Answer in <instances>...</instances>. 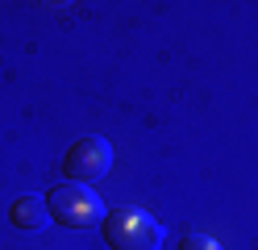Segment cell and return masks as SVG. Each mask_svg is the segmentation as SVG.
Here are the masks:
<instances>
[{"label": "cell", "mask_w": 258, "mask_h": 250, "mask_svg": "<svg viewBox=\"0 0 258 250\" xmlns=\"http://www.w3.org/2000/svg\"><path fill=\"white\" fill-rule=\"evenodd\" d=\"M46 209H50V221L67 225V229H96L108 217L104 200L88 183H71V179H62V183H54L46 192Z\"/></svg>", "instance_id": "obj_1"}, {"label": "cell", "mask_w": 258, "mask_h": 250, "mask_svg": "<svg viewBox=\"0 0 258 250\" xmlns=\"http://www.w3.org/2000/svg\"><path fill=\"white\" fill-rule=\"evenodd\" d=\"M104 242L112 250H158L163 246V225L142 209H112L104 217Z\"/></svg>", "instance_id": "obj_2"}, {"label": "cell", "mask_w": 258, "mask_h": 250, "mask_svg": "<svg viewBox=\"0 0 258 250\" xmlns=\"http://www.w3.org/2000/svg\"><path fill=\"white\" fill-rule=\"evenodd\" d=\"M62 171H67L71 183H100L108 171H112V142L100 138V133H88L79 138L67 159H62Z\"/></svg>", "instance_id": "obj_3"}, {"label": "cell", "mask_w": 258, "mask_h": 250, "mask_svg": "<svg viewBox=\"0 0 258 250\" xmlns=\"http://www.w3.org/2000/svg\"><path fill=\"white\" fill-rule=\"evenodd\" d=\"M9 221L17 225V229H25V233H38V229H46L50 225V209H46V196H17L13 200V209H9Z\"/></svg>", "instance_id": "obj_4"}, {"label": "cell", "mask_w": 258, "mask_h": 250, "mask_svg": "<svg viewBox=\"0 0 258 250\" xmlns=\"http://www.w3.org/2000/svg\"><path fill=\"white\" fill-rule=\"evenodd\" d=\"M179 250H225L217 238H208V233H187V238L179 242Z\"/></svg>", "instance_id": "obj_5"}]
</instances>
